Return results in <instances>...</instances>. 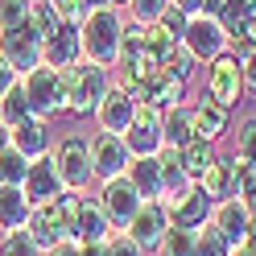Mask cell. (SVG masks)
Here are the masks:
<instances>
[{"label":"cell","mask_w":256,"mask_h":256,"mask_svg":"<svg viewBox=\"0 0 256 256\" xmlns=\"http://www.w3.org/2000/svg\"><path fill=\"white\" fill-rule=\"evenodd\" d=\"M29 17V0H0V29H17Z\"/></svg>","instance_id":"74e56055"},{"label":"cell","mask_w":256,"mask_h":256,"mask_svg":"<svg viewBox=\"0 0 256 256\" xmlns=\"http://www.w3.org/2000/svg\"><path fill=\"white\" fill-rule=\"evenodd\" d=\"M162 62H166V74H174V78H182V83H190V78H194V66H198V58L190 54V50H186L182 42L174 46V50H170V54H166Z\"/></svg>","instance_id":"4dcf8cb0"},{"label":"cell","mask_w":256,"mask_h":256,"mask_svg":"<svg viewBox=\"0 0 256 256\" xmlns=\"http://www.w3.org/2000/svg\"><path fill=\"white\" fill-rule=\"evenodd\" d=\"M236 42L256 46V0H248V25H244V38H236Z\"/></svg>","instance_id":"b9f144b4"},{"label":"cell","mask_w":256,"mask_h":256,"mask_svg":"<svg viewBox=\"0 0 256 256\" xmlns=\"http://www.w3.org/2000/svg\"><path fill=\"white\" fill-rule=\"evenodd\" d=\"M136 100L128 95L120 83H112L108 91H104V100H100V108H95V120H100V132H116V136H124L128 132V124H132V116H136Z\"/></svg>","instance_id":"9a60e30c"},{"label":"cell","mask_w":256,"mask_h":256,"mask_svg":"<svg viewBox=\"0 0 256 256\" xmlns=\"http://www.w3.org/2000/svg\"><path fill=\"white\" fill-rule=\"evenodd\" d=\"M21 87H25V100H29V112L38 120H50L62 112V70L54 66H34L29 74H21Z\"/></svg>","instance_id":"5b68a950"},{"label":"cell","mask_w":256,"mask_h":256,"mask_svg":"<svg viewBox=\"0 0 256 256\" xmlns=\"http://www.w3.org/2000/svg\"><path fill=\"white\" fill-rule=\"evenodd\" d=\"M166 228H170L166 206L157 202V198H149V202H140V211H136V215H132V223L124 228V236L132 240L140 252H157V244H162Z\"/></svg>","instance_id":"5bb4252c"},{"label":"cell","mask_w":256,"mask_h":256,"mask_svg":"<svg viewBox=\"0 0 256 256\" xmlns=\"http://www.w3.org/2000/svg\"><path fill=\"white\" fill-rule=\"evenodd\" d=\"M46 256H83V252H78V240H66V244H58V248H50Z\"/></svg>","instance_id":"f6af8a7d"},{"label":"cell","mask_w":256,"mask_h":256,"mask_svg":"<svg viewBox=\"0 0 256 256\" xmlns=\"http://www.w3.org/2000/svg\"><path fill=\"white\" fill-rule=\"evenodd\" d=\"M232 256H256V248H252V244H244V240H240V244H232Z\"/></svg>","instance_id":"bcb514c9"},{"label":"cell","mask_w":256,"mask_h":256,"mask_svg":"<svg viewBox=\"0 0 256 256\" xmlns=\"http://www.w3.org/2000/svg\"><path fill=\"white\" fill-rule=\"evenodd\" d=\"M34 112H29V100H25V87H21V78L12 83L4 95H0V120H4L8 128L12 124H21V120H29Z\"/></svg>","instance_id":"83f0119b"},{"label":"cell","mask_w":256,"mask_h":256,"mask_svg":"<svg viewBox=\"0 0 256 256\" xmlns=\"http://www.w3.org/2000/svg\"><path fill=\"white\" fill-rule=\"evenodd\" d=\"M0 58H4L17 74H29L34 66H42V38L29 25L0 29Z\"/></svg>","instance_id":"30bf717a"},{"label":"cell","mask_w":256,"mask_h":256,"mask_svg":"<svg viewBox=\"0 0 256 256\" xmlns=\"http://www.w3.org/2000/svg\"><path fill=\"white\" fill-rule=\"evenodd\" d=\"M8 140H12V149H17V153L29 157V162H38V157H46V153L54 149L50 124L38 120V116H29V120H21V124H12V128H8Z\"/></svg>","instance_id":"ac0fdd59"},{"label":"cell","mask_w":256,"mask_h":256,"mask_svg":"<svg viewBox=\"0 0 256 256\" xmlns=\"http://www.w3.org/2000/svg\"><path fill=\"white\" fill-rule=\"evenodd\" d=\"M128 162H132V153H128L124 136L100 132L91 140V174H95V182H112V178H120V174H128Z\"/></svg>","instance_id":"7c38bea8"},{"label":"cell","mask_w":256,"mask_h":256,"mask_svg":"<svg viewBox=\"0 0 256 256\" xmlns=\"http://www.w3.org/2000/svg\"><path fill=\"white\" fill-rule=\"evenodd\" d=\"M25 25H29V29H34V34L46 42V38H50L62 21H58V12H54L50 0H29V17H25Z\"/></svg>","instance_id":"f1b7e54d"},{"label":"cell","mask_w":256,"mask_h":256,"mask_svg":"<svg viewBox=\"0 0 256 256\" xmlns=\"http://www.w3.org/2000/svg\"><path fill=\"white\" fill-rule=\"evenodd\" d=\"M170 4H174V0H128V12H132L136 25H157Z\"/></svg>","instance_id":"e575fe53"},{"label":"cell","mask_w":256,"mask_h":256,"mask_svg":"<svg viewBox=\"0 0 256 256\" xmlns=\"http://www.w3.org/2000/svg\"><path fill=\"white\" fill-rule=\"evenodd\" d=\"M186 25H190V17L178 8V4H170L166 12H162V21H157V29L170 38V42H182V34H186Z\"/></svg>","instance_id":"8d00e7d4"},{"label":"cell","mask_w":256,"mask_h":256,"mask_svg":"<svg viewBox=\"0 0 256 256\" xmlns=\"http://www.w3.org/2000/svg\"><path fill=\"white\" fill-rule=\"evenodd\" d=\"M124 145L132 157H157L162 153V108L140 104L132 124H128V132H124Z\"/></svg>","instance_id":"8fae6325"},{"label":"cell","mask_w":256,"mask_h":256,"mask_svg":"<svg viewBox=\"0 0 256 256\" xmlns=\"http://www.w3.org/2000/svg\"><path fill=\"white\" fill-rule=\"evenodd\" d=\"M211 228L228 240V244H240V240L248 236V223H252V215H248V206L240 202V198H219L215 206H211Z\"/></svg>","instance_id":"d6986e66"},{"label":"cell","mask_w":256,"mask_h":256,"mask_svg":"<svg viewBox=\"0 0 256 256\" xmlns=\"http://www.w3.org/2000/svg\"><path fill=\"white\" fill-rule=\"evenodd\" d=\"M8 145H12V140H8V124H4V120H0V153H4Z\"/></svg>","instance_id":"c3c4849f"},{"label":"cell","mask_w":256,"mask_h":256,"mask_svg":"<svg viewBox=\"0 0 256 256\" xmlns=\"http://www.w3.org/2000/svg\"><path fill=\"white\" fill-rule=\"evenodd\" d=\"M228 4V0H206V12H211V17H219V8Z\"/></svg>","instance_id":"681fc988"},{"label":"cell","mask_w":256,"mask_h":256,"mask_svg":"<svg viewBox=\"0 0 256 256\" xmlns=\"http://www.w3.org/2000/svg\"><path fill=\"white\" fill-rule=\"evenodd\" d=\"M21 190H25V198L29 202H50V198H58L62 190V178H58V170H54V162H50V153L46 157H38V162H29V174H25V182H21Z\"/></svg>","instance_id":"e0dca14e"},{"label":"cell","mask_w":256,"mask_h":256,"mask_svg":"<svg viewBox=\"0 0 256 256\" xmlns=\"http://www.w3.org/2000/svg\"><path fill=\"white\" fill-rule=\"evenodd\" d=\"M83 58V42H78V25H66L62 21L50 38L42 42V62L46 66H54V70H66L70 62Z\"/></svg>","instance_id":"2e32d148"},{"label":"cell","mask_w":256,"mask_h":256,"mask_svg":"<svg viewBox=\"0 0 256 256\" xmlns=\"http://www.w3.org/2000/svg\"><path fill=\"white\" fill-rule=\"evenodd\" d=\"M17 78H21V74H17V70H12V66H8V62H4V58H0V95H4V91H8L12 83H17Z\"/></svg>","instance_id":"7bdbcfd3"},{"label":"cell","mask_w":256,"mask_h":256,"mask_svg":"<svg viewBox=\"0 0 256 256\" xmlns=\"http://www.w3.org/2000/svg\"><path fill=\"white\" fill-rule=\"evenodd\" d=\"M244 244H252V248H256V219L248 223V236H244Z\"/></svg>","instance_id":"f907efd6"},{"label":"cell","mask_w":256,"mask_h":256,"mask_svg":"<svg viewBox=\"0 0 256 256\" xmlns=\"http://www.w3.org/2000/svg\"><path fill=\"white\" fill-rule=\"evenodd\" d=\"M240 202H244V206H248V215L256 219V170H248L244 186H240Z\"/></svg>","instance_id":"ab89813d"},{"label":"cell","mask_w":256,"mask_h":256,"mask_svg":"<svg viewBox=\"0 0 256 256\" xmlns=\"http://www.w3.org/2000/svg\"><path fill=\"white\" fill-rule=\"evenodd\" d=\"M140 190L132 186V178L128 174H120V178H112V182H104V190H100V206H104V215H108V223L116 232H124L128 223H132V215L140 211Z\"/></svg>","instance_id":"8992f818"},{"label":"cell","mask_w":256,"mask_h":256,"mask_svg":"<svg viewBox=\"0 0 256 256\" xmlns=\"http://www.w3.org/2000/svg\"><path fill=\"white\" fill-rule=\"evenodd\" d=\"M240 70H244V91L256 95V50H248L244 58H240Z\"/></svg>","instance_id":"60d3db41"},{"label":"cell","mask_w":256,"mask_h":256,"mask_svg":"<svg viewBox=\"0 0 256 256\" xmlns=\"http://www.w3.org/2000/svg\"><path fill=\"white\" fill-rule=\"evenodd\" d=\"M78 252L83 256H104V244H78Z\"/></svg>","instance_id":"7dc6e473"},{"label":"cell","mask_w":256,"mask_h":256,"mask_svg":"<svg viewBox=\"0 0 256 256\" xmlns=\"http://www.w3.org/2000/svg\"><path fill=\"white\" fill-rule=\"evenodd\" d=\"M194 136H198V132H194V112H190L186 104L162 112V145L182 149V145H190Z\"/></svg>","instance_id":"603a6c76"},{"label":"cell","mask_w":256,"mask_h":256,"mask_svg":"<svg viewBox=\"0 0 256 256\" xmlns=\"http://www.w3.org/2000/svg\"><path fill=\"white\" fill-rule=\"evenodd\" d=\"M0 256H46V252L34 244V236L21 228V232H4L0 236Z\"/></svg>","instance_id":"836d02e7"},{"label":"cell","mask_w":256,"mask_h":256,"mask_svg":"<svg viewBox=\"0 0 256 256\" xmlns=\"http://www.w3.org/2000/svg\"><path fill=\"white\" fill-rule=\"evenodd\" d=\"M120 34H124V17L120 8H108V4H95L91 17L78 25V42H83V58L95 62V66H116V54H120Z\"/></svg>","instance_id":"3957f363"},{"label":"cell","mask_w":256,"mask_h":256,"mask_svg":"<svg viewBox=\"0 0 256 256\" xmlns=\"http://www.w3.org/2000/svg\"><path fill=\"white\" fill-rule=\"evenodd\" d=\"M162 206H166L170 223H178V228H202V223L211 219V206H215V202L202 194V186H198V182H190L186 190H178V194L162 198Z\"/></svg>","instance_id":"4fadbf2b"},{"label":"cell","mask_w":256,"mask_h":256,"mask_svg":"<svg viewBox=\"0 0 256 256\" xmlns=\"http://www.w3.org/2000/svg\"><path fill=\"white\" fill-rule=\"evenodd\" d=\"M190 112H194V132L202 140H215L219 136H228V128H232V108H223L219 100H211V95H202L198 104H190Z\"/></svg>","instance_id":"ffe728a7"},{"label":"cell","mask_w":256,"mask_h":256,"mask_svg":"<svg viewBox=\"0 0 256 256\" xmlns=\"http://www.w3.org/2000/svg\"><path fill=\"white\" fill-rule=\"evenodd\" d=\"M236 157L248 170H256V116L240 120V128H236Z\"/></svg>","instance_id":"1f68e13d"},{"label":"cell","mask_w":256,"mask_h":256,"mask_svg":"<svg viewBox=\"0 0 256 256\" xmlns=\"http://www.w3.org/2000/svg\"><path fill=\"white\" fill-rule=\"evenodd\" d=\"M182 100H186V83H182V78H174V74H162V78L149 87V100H145V104L170 112V108H178Z\"/></svg>","instance_id":"484cf974"},{"label":"cell","mask_w":256,"mask_h":256,"mask_svg":"<svg viewBox=\"0 0 256 256\" xmlns=\"http://www.w3.org/2000/svg\"><path fill=\"white\" fill-rule=\"evenodd\" d=\"M29 211H34V202L25 198V190L0 182V232H21L29 223Z\"/></svg>","instance_id":"cb8c5ba5"},{"label":"cell","mask_w":256,"mask_h":256,"mask_svg":"<svg viewBox=\"0 0 256 256\" xmlns=\"http://www.w3.org/2000/svg\"><path fill=\"white\" fill-rule=\"evenodd\" d=\"M25 174H29V157L8 145L4 153H0V182H4V186H21Z\"/></svg>","instance_id":"f546056e"},{"label":"cell","mask_w":256,"mask_h":256,"mask_svg":"<svg viewBox=\"0 0 256 256\" xmlns=\"http://www.w3.org/2000/svg\"><path fill=\"white\" fill-rule=\"evenodd\" d=\"M104 256H145V252H140L124 232H112V236L104 240Z\"/></svg>","instance_id":"f35d334b"},{"label":"cell","mask_w":256,"mask_h":256,"mask_svg":"<svg viewBox=\"0 0 256 256\" xmlns=\"http://www.w3.org/2000/svg\"><path fill=\"white\" fill-rule=\"evenodd\" d=\"M108 87H112L108 66H95L87 58L70 62L62 70V112H70V116H95V108H100Z\"/></svg>","instance_id":"7a4b0ae2"},{"label":"cell","mask_w":256,"mask_h":256,"mask_svg":"<svg viewBox=\"0 0 256 256\" xmlns=\"http://www.w3.org/2000/svg\"><path fill=\"white\" fill-rule=\"evenodd\" d=\"M50 162H54V170H58V178H62L66 190H87L95 182V174H91V140H83V136L54 140Z\"/></svg>","instance_id":"277c9868"},{"label":"cell","mask_w":256,"mask_h":256,"mask_svg":"<svg viewBox=\"0 0 256 256\" xmlns=\"http://www.w3.org/2000/svg\"><path fill=\"white\" fill-rule=\"evenodd\" d=\"M244 178H248V166L240 162V157H215V162L202 170L198 186H202V194L211 202H219V198H240Z\"/></svg>","instance_id":"ba28073f"},{"label":"cell","mask_w":256,"mask_h":256,"mask_svg":"<svg viewBox=\"0 0 256 256\" xmlns=\"http://www.w3.org/2000/svg\"><path fill=\"white\" fill-rule=\"evenodd\" d=\"M178 162H182V174H186V178H190V182H198V178H202V170L215 162V145H211V140H202V136H194L190 145L178 149Z\"/></svg>","instance_id":"d4e9b609"},{"label":"cell","mask_w":256,"mask_h":256,"mask_svg":"<svg viewBox=\"0 0 256 256\" xmlns=\"http://www.w3.org/2000/svg\"><path fill=\"white\" fill-rule=\"evenodd\" d=\"M206 95L223 108H236L244 100V70H240L236 54H219L215 62H206Z\"/></svg>","instance_id":"52a82bcc"},{"label":"cell","mask_w":256,"mask_h":256,"mask_svg":"<svg viewBox=\"0 0 256 256\" xmlns=\"http://www.w3.org/2000/svg\"><path fill=\"white\" fill-rule=\"evenodd\" d=\"M182 46L198 62H215L219 54H228V34H223V25L211 17V12H198V17H190L186 34H182Z\"/></svg>","instance_id":"9c48e42d"},{"label":"cell","mask_w":256,"mask_h":256,"mask_svg":"<svg viewBox=\"0 0 256 256\" xmlns=\"http://www.w3.org/2000/svg\"><path fill=\"white\" fill-rule=\"evenodd\" d=\"M194 256H232V244L211 228V223H202L194 232Z\"/></svg>","instance_id":"d6a6232c"},{"label":"cell","mask_w":256,"mask_h":256,"mask_svg":"<svg viewBox=\"0 0 256 256\" xmlns=\"http://www.w3.org/2000/svg\"><path fill=\"white\" fill-rule=\"evenodd\" d=\"M54 12H58V21H66V25H83L91 17V8H95V0H50Z\"/></svg>","instance_id":"d590c367"},{"label":"cell","mask_w":256,"mask_h":256,"mask_svg":"<svg viewBox=\"0 0 256 256\" xmlns=\"http://www.w3.org/2000/svg\"><path fill=\"white\" fill-rule=\"evenodd\" d=\"M128 178H132V186L140 190V198H157L162 202V194H166V178H162V162L157 157H132L128 162Z\"/></svg>","instance_id":"7402d4cb"},{"label":"cell","mask_w":256,"mask_h":256,"mask_svg":"<svg viewBox=\"0 0 256 256\" xmlns=\"http://www.w3.org/2000/svg\"><path fill=\"white\" fill-rule=\"evenodd\" d=\"M174 4H178L186 17H198V12H206V0H174Z\"/></svg>","instance_id":"ee69618b"},{"label":"cell","mask_w":256,"mask_h":256,"mask_svg":"<svg viewBox=\"0 0 256 256\" xmlns=\"http://www.w3.org/2000/svg\"><path fill=\"white\" fill-rule=\"evenodd\" d=\"M116 232L104 215V206L95 198H78V211H74V240L78 244H104V240Z\"/></svg>","instance_id":"44dd1931"},{"label":"cell","mask_w":256,"mask_h":256,"mask_svg":"<svg viewBox=\"0 0 256 256\" xmlns=\"http://www.w3.org/2000/svg\"><path fill=\"white\" fill-rule=\"evenodd\" d=\"M78 190H62L58 198L50 202H38L34 211H29V223H25V232L34 236V244L42 252H50L58 244H66V240H74V211H78Z\"/></svg>","instance_id":"6da1fadb"},{"label":"cell","mask_w":256,"mask_h":256,"mask_svg":"<svg viewBox=\"0 0 256 256\" xmlns=\"http://www.w3.org/2000/svg\"><path fill=\"white\" fill-rule=\"evenodd\" d=\"M95 4H108V8H128V0H95Z\"/></svg>","instance_id":"816d5d0a"},{"label":"cell","mask_w":256,"mask_h":256,"mask_svg":"<svg viewBox=\"0 0 256 256\" xmlns=\"http://www.w3.org/2000/svg\"><path fill=\"white\" fill-rule=\"evenodd\" d=\"M194 232L198 228H178V223H170L162 244H157V256H194Z\"/></svg>","instance_id":"4316f807"}]
</instances>
